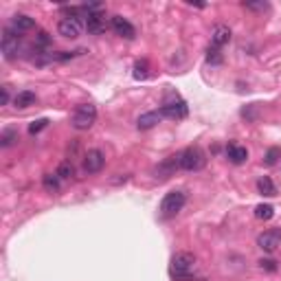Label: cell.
<instances>
[{
	"mask_svg": "<svg viewBox=\"0 0 281 281\" xmlns=\"http://www.w3.org/2000/svg\"><path fill=\"white\" fill-rule=\"evenodd\" d=\"M196 266H198L196 255H191V253H187V251H180L171 257L169 272H171V277L178 281H189L193 270H196Z\"/></svg>",
	"mask_w": 281,
	"mask_h": 281,
	"instance_id": "6da1fadb",
	"label": "cell"
},
{
	"mask_svg": "<svg viewBox=\"0 0 281 281\" xmlns=\"http://www.w3.org/2000/svg\"><path fill=\"white\" fill-rule=\"evenodd\" d=\"M95 121H97V108L92 103L77 106L75 112H73V117H71V125L75 130H79V132L90 130L92 125H95Z\"/></svg>",
	"mask_w": 281,
	"mask_h": 281,
	"instance_id": "7a4b0ae2",
	"label": "cell"
},
{
	"mask_svg": "<svg viewBox=\"0 0 281 281\" xmlns=\"http://www.w3.org/2000/svg\"><path fill=\"white\" fill-rule=\"evenodd\" d=\"M204 165H206V154L198 145H191L185 152H180V169L200 171V169H204Z\"/></svg>",
	"mask_w": 281,
	"mask_h": 281,
	"instance_id": "3957f363",
	"label": "cell"
},
{
	"mask_svg": "<svg viewBox=\"0 0 281 281\" xmlns=\"http://www.w3.org/2000/svg\"><path fill=\"white\" fill-rule=\"evenodd\" d=\"M0 49H3L5 59H16L20 55V51H22V38H20V33L13 26H5Z\"/></svg>",
	"mask_w": 281,
	"mask_h": 281,
	"instance_id": "277c9868",
	"label": "cell"
},
{
	"mask_svg": "<svg viewBox=\"0 0 281 281\" xmlns=\"http://www.w3.org/2000/svg\"><path fill=\"white\" fill-rule=\"evenodd\" d=\"M187 202V196L183 191H169L165 193L163 202H160V216L163 218H173L176 213L183 211V206Z\"/></svg>",
	"mask_w": 281,
	"mask_h": 281,
	"instance_id": "5b68a950",
	"label": "cell"
},
{
	"mask_svg": "<svg viewBox=\"0 0 281 281\" xmlns=\"http://www.w3.org/2000/svg\"><path fill=\"white\" fill-rule=\"evenodd\" d=\"M84 31V22L79 18H62L57 22V33L62 38H68V40H75L82 36Z\"/></svg>",
	"mask_w": 281,
	"mask_h": 281,
	"instance_id": "8992f818",
	"label": "cell"
},
{
	"mask_svg": "<svg viewBox=\"0 0 281 281\" xmlns=\"http://www.w3.org/2000/svg\"><path fill=\"white\" fill-rule=\"evenodd\" d=\"M160 115L167 117V119H185L187 115H189V108H187V103L183 101V99H171V101H165L163 106H160Z\"/></svg>",
	"mask_w": 281,
	"mask_h": 281,
	"instance_id": "52a82bcc",
	"label": "cell"
},
{
	"mask_svg": "<svg viewBox=\"0 0 281 281\" xmlns=\"http://www.w3.org/2000/svg\"><path fill=\"white\" fill-rule=\"evenodd\" d=\"M103 165H106V156H103V152L101 150H88L84 154V171L86 173H99L103 169Z\"/></svg>",
	"mask_w": 281,
	"mask_h": 281,
	"instance_id": "ba28073f",
	"label": "cell"
},
{
	"mask_svg": "<svg viewBox=\"0 0 281 281\" xmlns=\"http://www.w3.org/2000/svg\"><path fill=\"white\" fill-rule=\"evenodd\" d=\"M110 26H112V31H115L117 36H121L125 40H134L136 38L134 24H132L130 20H125L123 16H112L110 18Z\"/></svg>",
	"mask_w": 281,
	"mask_h": 281,
	"instance_id": "9c48e42d",
	"label": "cell"
},
{
	"mask_svg": "<svg viewBox=\"0 0 281 281\" xmlns=\"http://www.w3.org/2000/svg\"><path fill=\"white\" fill-rule=\"evenodd\" d=\"M281 244V229H272V231H266L257 237V246L262 249L264 253H275Z\"/></svg>",
	"mask_w": 281,
	"mask_h": 281,
	"instance_id": "30bf717a",
	"label": "cell"
},
{
	"mask_svg": "<svg viewBox=\"0 0 281 281\" xmlns=\"http://www.w3.org/2000/svg\"><path fill=\"white\" fill-rule=\"evenodd\" d=\"M84 26L88 29V33H95V36H99V33H103L106 31V16L101 11H90V13H86V22Z\"/></svg>",
	"mask_w": 281,
	"mask_h": 281,
	"instance_id": "8fae6325",
	"label": "cell"
},
{
	"mask_svg": "<svg viewBox=\"0 0 281 281\" xmlns=\"http://www.w3.org/2000/svg\"><path fill=\"white\" fill-rule=\"evenodd\" d=\"M180 167V154H173V156H169V158H165L163 163H160L156 169H154V173H156V178H160V180H165V178H169L173 171H176Z\"/></svg>",
	"mask_w": 281,
	"mask_h": 281,
	"instance_id": "7c38bea8",
	"label": "cell"
},
{
	"mask_svg": "<svg viewBox=\"0 0 281 281\" xmlns=\"http://www.w3.org/2000/svg\"><path fill=\"white\" fill-rule=\"evenodd\" d=\"M231 42V29L226 24H218L216 29L211 33V46H216V49H222L224 44Z\"/></svg>",
	"mask_w": 281,
	"mask_h": 281,
	"instance_id": "4fadbf2b",
	"label": "cell"
},
{
	"mask_svg": "<svg viewBox=\"0 0 281 281\" xmlns=\"http://www.w3.org/2000/svg\"><path fill=\"white\" fill-rule=\"evenodd\" d=\"M160 119H163V115H160V110H152V112H145V115H140L136 119V128L138 130H152L154 125L160 123Z\"/></svg>",
	"mask_w": 281,
	"mask_h": 281,
	"instance_id": "5bb4252c",
	"label": "cell"
},
{
	"mask_svg": "<svg viewBox=\"0 0 281 281\" xmlns=\"http://www.w3.org/2000/svg\"><path fill=\"white\" fill-rule=\"evenodd\" d=\"M18 33H24V31H31V29H36V20L29 18V16H24V13H16V16L11 18V24Z\"/></svg>",
	"mask_w": 281,
	"mask_h": 281,
	"instance_id": "9a60e30c",
	"label": "cell"
},
{
	"mask_svg": "<svg viewBox=\"0 0 281 281\" xmlns=\"http://www.w3.org/2000/svg\"><path fill=\"white\" fill-rule=\"evenodd\" d=\"M226 156H229V160L233 165H242L249 160V150L242 145H229L226 147Z\"/></svg>",
	"mask_w": 281,
	"mask_h": 281,
	"instance_id": "2e32d148",
	"label": "cell"
},
{
	"mask_svg": "<svg viewBox=\"0 0 281 281\" xmlns=\"http://www.w3.org/2000/svg\"><path fill=\"white\" fill-rule=\"evenodd\" d=\"M38 97L33 90H20L16 97H13V106L16 108H31V106H36Z\"/></svg>",
	"mask_w": 281,
	"mask_h": 281,
	"instance_id": "e0dca14e",
	"label": "cell"
},
{
	"mask_svg": "<svg viewBox=\"0 0 281 281\" xmlns=\"http://www.w3.org/2000/svg\"><path fill=\"white\" fill-rule=\"evenodd\" d=\"M257 191L262 193V196H266V198L277 196V187H275V183H272L268 176H264V178L257 180Z\"/></svg>",
	"mask_w": 281,
	"mask_h": 281,
	"instance_id": "ac0fdd59",
	"label": "cell"
},
{
	"mask_svg": "<svg viewBox=\"0 0 281 281\" xmlns=\"http://www.w3.org/2000/svg\"><path fill=\"white\" fill-rule=\"evenodd\" d=\"M55 173H57V176L62 178V180H68V178H73V176H75V165H73L71 160H62Z\"/></svg>",
	"mask_w": 281,
	"mask_h": 281,
	"instance_id": "d6986e66",
	"label": "cell"
},
{
	"mask_svg": "<svg viewBox=\"0 0 281 281\" xmlns=\"http://www.w3.org/2000/svg\"><path fill=\"white\" fill-rule=\"evenodd\" d=\"M59 180H62V178H59L57 173H44V176H42V185H44L46 191H57L59 189Z\"/></svg>",
	"mask_w": 281,
	"mask_h": 281,
	"instance_id": "ffe728a7",
	"label": "cell"
},
{
	"mask_svg": "<svg viewBox=\"0 0 281 281\" xmlns=\"http://www.w3.org/2000/svg\"><path fill=\"white\" fill-rule=\"evenodd\" d=\"M272 216H275L272 204H257L255 206V218L257 220H272Z\"/></svg>",
	"mask_w": 281,
	"mask_h": 281,
	"instance_id": "44dd1931",
	"label": "cell"
},
{
	"mask_svg": "<svg viewBox=\"0 0 281 281\" xmlns=\"http://www.w3.org/2000/svg\"><path fill=\"white\" fill-rule=\"evenodd\" d=\"M16 140H18V132L16 130H3V134H0V145L11 147Z\"/></svg>",
	"mask_w": 281,
	"mask_h": 281,
	"instance_id": "7402d4cb",
	"label": "cell"
},
{
	"mask_svg": "<svg viewBox=\"0 0 281 281\" xmlns=\"http://www.w3.org/2000/svg\"><path fill=\"white\" fill-rule=\"evenodd\" d=\"M222 53H220V49H216V46H209V51H206V62H209L211 66H220L222 64Z\"/></svg>",
	"mask_w": 281,
	"mask_h": 281,
	"instance_id": "603a6c76",
	"label": "cell"
},
{
	"mask_svg": "<svg viewBox=\"0 0 281 281\" xmlns=\"http://www.w3.org/2000/svg\"><path fill=\"white\" fill-rule=\"evenodd\" d=\"M150 75V64H147V59H138L134 64V77L136 79H145Z\"/></svg>",
	"mask_w": 281,
	"mask_h": 281,
	"instance_id": "cb8c5ba5",
	"label": "cell"
},
{
	"mask_svg": "<svg viewBox=\"0 0 281 281\" xmlns=\"http://www.w3.org/2000/svg\"><path fill=\"white\" fill-rule=\"evenodd\" d=\"M281 158V150L279 147H270L268 152H266V158H264V163L268 165V167H272V165H277V160Z\"/></svg>",
	"mask_w": 281,
	"mask_h": 281,
	"instance_id": "d4e9b609",
	"label": "cell"
},
{
	"mask_svg": "<svg viewBox=\"0 0 281 281\" xmlns=\"http://www.w3.org/2000/svg\"><path fill=\"white\" fill-rule=\"evenodd\" d=\"M49 44H51V38H49V33H46V31H40V33H38V38H36V49H40V51H42L44 46H49Z\"/></svg>",
	"mask_w": 281,
	"mask_h": 281,
	"instance_id": "484cf974",
	"label": "cell"
},
{
	"mask_svg": "<svg viewBox=\"0 0 281 281\" xmlns=\"http://www.w3.org/2000/svg\"><path fill=\"white\" fill-rule=\"evenodd\" d=\"M46 125H49V121H46V119H38V121H33V123L29 125V134H38V132L44 130Z\"/></svg>",
	"mask_w": 281,
	"mask_h": 281,
	"instance_id": "4316f807",
	"label": "cell"
},
{
	"mask_svg": "<svg viewBox=\"0 0 281 281\" xmlns=\"http://www.w3.org/2000/svg\"><path fill=\"white\" fill-rule=\"evenodd\" d=\"M246 9H251V11H266L268 9V3H264V0H259V3H244Z\"/></svg>",
	"mask_w": 281,
	"mask_h": 281,
	"instance_id": "83f0119b",
	"label": "cell"
},
{
	"mask_svg": "<svg viewBox=\"0 0 281 281\" xmlns=\"http://www.w3.org/2000/svg\"><path fill=\"white\" fill-rule=\"evenodd\" d=\"M259 266H262L264 270H268V272H275L277 270V262H275V259H262Z\"/></svg>",
	"mask_w": 281,
	"mask_h": 281,
	"instance_id": "f1b7e54d",
	"label": "cell"
},
{
	"mask_svg": "<svg viewBox=\"0 0 281 281\" xmlns=\"http://www.w3.org/2000/svg\"><path fill=\"white\" fill-rule=\"evenodd\" d=\"M0 92H3V95H0V103L7 106V103H9V86H3Z\"/></svg>",
	"mask_w": 281,
	"mask_h": 281,
	"instance_id": "f546056e",
	"label": "cell"
}]
</instances>
